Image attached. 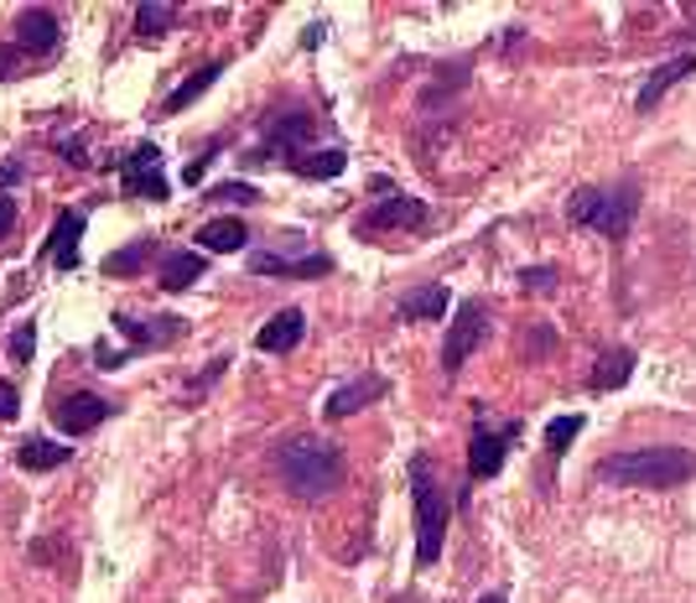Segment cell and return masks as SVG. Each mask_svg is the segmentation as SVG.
I'll use <instances>...</instances> for the list:
<instances>
[{"label": "cell", "mask_w": 696, "mask_h": 603, "mask_svg": "<svg viewBox=\"0 0 696 603\" xmlns=\"http://www.w3.org/2000/svg\"><path fill=\"white\" fill-rule=\"evenodd\" d=\"M593 479L614 489H681L696 479V453L692 447H629V453L597 458Z\"/></svg>", "instance_id": "6da1fadb"}, {"label": "cell", "mask_w": 696, "mask_h": 603, "mask_svg": "<svg viewBox=\"0 0 696 603\" xmlns=\"http://www.w3.org/2000/svg\"><path fill=\"white\" fill-rule=\"evenodd\" d=\"M276 479L297 500H328L343 483V453L333 443H318V437H297L276 453Z\"/></svg>", "instance_id": "7a4b0ae2"}, {"label": "cell", "mask_w": 696, "mask_h": 603, "mask_svg": "<svg viewBox=\"0 0 696 603\" xmlns=\"http://www.w3.org/2000/svg\"><path fill=\"white\" fill-rule=\"evenodd\" d=\"M406 479H411V510H417V567H432L442 557V542H447L453 500H447V489H442L437 468H432L426 453L411 458Z\"/></svg>", "instance_id": "3957f363"}, {"label": "cell", "mask_w": 696, "mask_h": 603, "mask_svg": "<svg viewBox=\"0 0 696 603\" xmlns=\"http://www.w3.org/2000/svg\"><path fill=\"white\" fill-rule=\"evenodd\" d=\"M567 214L578 229H593L603 240H629L639 219V182H608V187H578Z\"/></svg>", "instance_id": "277c9868"}, {"label": "cell", "mask_w": 696, "mask_h": 603, "mask_svg": "<svg viewBox=\"0 0 696 603\" xmlns=\"http://www.w3.org/2000/svg\"><path fill=\"white\" fill-rule=\"evenodd\" d=\"M312 130H318V115H307V110H292V115H276V121H265V141L255 151H244V167H265V161H292L307 157L312 151Z\"/></svg>", "instance_id": "5b68a950"}, {"label": "cell", "mask_w": 696, "mask_h": 603, "mask_svg": "<svg viewBox=\"0 0 696 603\" xmlns=\"http://www.w3.org/2000/svg\"><path fill=\"white\" fill-rule=\"evenodd\" d=\"M473 411H478V422H473V437H468V483H483V479H494L499 468H504V458H510V447L520 443L525 422L489 426L483 406H473Z\"/></svg>", "instance_id": "8992f818"}, {"label": "cell", "mask_w": 696, "mask_h": 603, "mask_svg": "<svg viewBox=\"0 0 696 603\" xmlns=\"http://www.w3.org/2000/svg\"><path fill=\"white\" fill-rule=\"evenodd\" d=\"M483 339H489V307L483 302H458V312H453V328H447V339H442V375L453 380L463 364H468V354L473 349H483Z\"/></svg>", "instance_id": "52a82bcc"}, {"label": "cell", "mask_w": 696, "mask_h": 603, "mask_svg": "<svg viewBox=\"0 0 696 603\" xmlns=\"http://www.w3.org/2000/svg\"><path fill=\"white\" fill-rule=\"evenodd\" d=\"M119 187H125V198H151V203L172 198V182H167V172H161V146L157 141H140L130 157L119 161Z\"/></svg>", "instance_id": "ba28073f"}, {"label": "cell", "mask_w": 696, "mask_h": 603, "mask_svg": "<svg viewBox=\"0 0 696 603\" xmlns=\"http://www.w3.org/2000/svg\"><path fill=\"white\" fill-rule=\"evenodd\" d=\"M432 224V208L411 193H390V198H379L364 208V219H358V235H390V229H426Z\"/></svg>", "instance_id": "9c48e42d"}, {"label": "cell", "mask_w": 696, "mask_h": 603, "mask_svg": "<svg viewBox=\"0 0 696 603\" xmlns=\"http://www.w3.org/2000/svg\"><path fill=\"white\" fill-rule=\"evenodd\" d=\"M110 417H115V406L104 401V396H94V390H73V396L53 401V426H58L62 437H83V432H94Z\"/></svg>", "instance_id": "30bf717a"}, {"label": "cell", "mask_w": 696, "mask_h": 603, "mask_svg": "<svg viewBox=\"0 0 696 603\" xmlns=\"http://www.w3.org/2000/svg\"><path fill=\"white\" fill-rule=\"evenodd\" d=\"M244 271H250V276H286V282H318V276L333 271V261H328V255L286 261V255H276V250H250V255H244Z\"/></svg>", "instance_id": "8fae6325"}, {"label": "cell", "mask_w": 696, "mask_h": 603, "mask_svg": "<svg viewBox=\"0 0 696 603\" xmlns=\"http://www.w3.org/2000/svg\"><path fill=\"white\" fill-rule=\"evenodd\" d=\"M11 42L21 53H58L62 47V21L47 11V5H26L11 26Z\"/></svg>", "instance_id": "7c38bea8"}, {"label": "cell", "mask_w": 696, "mask_h": 603, "mask_svg": "<svg viewBox=\"0 0 696 603\" xmlns=\"http://www.w3.org/2000/svg\"><path fill=\"white\" fill-rule=\"evenodd\" d=\"M83 229H89V214H83V208H62L58 224H53V235H47V250H42V255L58 265V271H73V265H79Z\"/></svg>", "instance_id": "4fadbf2b"}, {"label": "cell", "mask_w": 696, "mask_h": 603, "mask_svg": "<svg viewBox=\"0 0 696 603\" xmlns=\"http://www.w3.org/2000/svg\"><path fill=\"white\" fill-rule=\"evenodd\" d=\"M692 73H696V58H692V53H681V58L650 68V73H644V83H639V94H635V110H639V115H650V110H655V104L665 100V94H671L681 79H692Z\"/></svg>", "instance_id": "5bb4252c"}, {"label": "cell", "mask_w": 696, "mask_h": 603, "mask_svg": "<svg viewBox=\"0 0 696 603\" xmlns=\"http://www.w3.org/2000/svg\"><path fill=\"white\" fill-rule=\"evenodd\" d=\"M385 390H390V380H385V375H358V380L339 385V390L328 396L322 417H328V422H343V417H354V411H364V406H375Z\"/></svg>", "instance_id": "9a60e30c"}, {"label": "cell", "mask_w": 696, "mask_h": 603, "mask_svg": "<svg viewBox=\"0 0 696 603\" xmlns=\"http://www.w3.org/2000/svg\"><path fill=\"white\" fill-rule=\"evenodd\" d=\"M635 364L639 354L629 349V343H614V349H603L593 364V375H587V390L593 396H608V390H624V385L635 380Z\"/></svg>", "instance_id": "2e32d148"}, {"label": "cell", "mask_w": 696, "mask_h": 603, "mask_svg": "<svg viewBox=\"0 0 696 603\" xmlns=\"http://www.w3.org/2000/svg\"><path fill=\"white\" fill-rule=\"evenodd\" d=\"M115 328L125 333L130 349H167L187 333V318H157V322H136L130 312H115Z\"/></svg>", "instance_id": "e0dca14e"}, {"label": "cell", "mask_w": 696, "mask_h": 603, "mask_svg": "<svg viewBox=\"0 0 696 603\" xmlns=\"http://www.w3.org/2000/svg\"><path fill=\"white\" fill-rule=\"evenodd\" d=\"M301 339H307V312H301V307H281L276 318H265L255 349L260 354H292Z\"/></svg>", "instance_id": "ac0fdd59"}, {"label": "cell", "mask_w": 696, "mask_h": 603, "mask_svg": "<svg viewBox=\"0 0 696 603\" xmlns=\"http://www.w3.org/2000/svg\"><path fill=\"white\" fill-rule=\"evenodd\" d=\"M453 307V292L442 282H421L417 292H406V297L396 302V318L400 322H437L442 312Z\"/></svg>", "instance_id": "d6986e66"}, {"label": "cell", "mask_w": 696, "mask_h": 603, "mask_svg": "<svg viewBox=\"0 0 696 603\" xmlns=\"http://www.w3.org/2000/svg\"><path fill=\"white\" fill-rule=\"evenodd\" d=\"M203 271H208V255H203V250H172V255H161L157 286L161 292H187V286L203 282Z\"/></svg>", "instance_id": "ffe728a7"}, {"label": "cell", "mask_w": 696, "mask_h": 603, "mask_svg": "<svg viewBox=\"0 0 696 603\" xmlns=\"http://www.w3.org/2000/svg\"><path fill=\"white\" fill-rule=\"evenodd\" d=\"M193 244H203V255H235V250H244L250 244V229H244V219H208L193 235Z\"/></svg>", "instance_id": "44dd1931"}, {"label": "cell", "mask_w": 696, "mask_h": 603, "mask_svg": "<svg viewBox=\"0 0 696 603\" xmlns=\"http://www.w3.org/2000/svg\"><path fill=\"white\" fill-rule=\"evenodd\" d=\"M68 458H73V447L53 443V437H26V443L16 447V463L32 468V474H53V468H62Z\"/></svg>", "instance_id": "7402d4cb"}, {"label": "cell", "mask_w": 696, "mask_h": 603, "mask_svg": "<svg viewBox=\"0 0 696 603\" xmlns=\"http://www.w3.org/2000/svg\"><path fill=\"white\" fill-rule=\"evenodd\" d=\"M157 255H161L157 240H151V235H140V240H130L125 250H115V255H104L100 271H104V276H136V271H146V265L157 261Z\"/></svg>", "instance_id": "603a6c76"}, {"label": "cell", "mask_w": 696, "mask_h": 603, "mask_svg": "<svg viewBox=\"0 0 696 603\" xmlns=\"http://www.w3.org/2000/svg\"><path fill=\"white\" fill-rule=\"evenodd\" d=\"M343 167H349V151H339V146H322V151H307V157H297L286 172H297V178H307V182H333V178H343Z\"/></svg>", "instance_id": "cb8c5ba5"}, {"label": "cell", "mask_w": 696, "mask_h": 603, "mask_svg": "<svg viewBox=\"0 0 696 603\" xmlns=\"http://www.w3.org/2000/svg\"><path fill=\"white\" fill-rule=\"evenodd\" d=\"M219 79H224V62H203L198 73H193V79H187V83H178V89L167 94V104H161V110H167V115H182L187 104H198L203 94H208V89H214V83H219Z\"/></svg>", "instance_id": "d4e9b609"}, {"label": "cell", "mask_w": 696, "mask_h": 603, "mask_svg": "<svg viewBox=\"0 0 696 603\" xmlns=\"http://www.w3.org/2000/svg\"><path fill=\"white\" fill-rule=\"evenodd\" d=\"M172 21H178L172 5H140V11H136V37L140 42H161L167 32H172Z\"/></svg>", "instance_id": "484cf974"}, {"label": "cell", "mask_w": 696, "mask_h": 603, "mask_svg": "<svg viewBox=\"0 0 696 603\" xmlns=\"http://www.w3.org/2000/svg\"><path fill=\"white\" fill-rule=\"evenodd\" d=\"M578 432H582L578 411H572V417H557V422H546V458H551V463L567 458V447L578 443Z\"/></svg>", "instance_id": "4316f807"}, {"label": "cell", "mask_w": 696, "mask_h": 603, "mask_svg": "<svg viewBox=\"0 0 696 603\" xmlns=\"http://www.w3.org/2000/svg\"><path fill=\"white\" fill-rule=\"evenodd\" d=\"M5 354H11V364H32V354H37V322L32 318L16 322V333H11V343H5Z\"/></svg>", "instance_id": "83f0119b"}, {"label": "cell", "mask_w": 696, "mask_h": 603, "mask_svg": "<svg viewBox=\"0 0 696 603\" xmlns=\"http://www.w3.org/2000/svg\"><path fill=\"white\" fill-rule=\"evenodd\" d=\"M208 203H260V187L255 182H219V187H208Z\"/></svg>", "instance_id": "f1b7e54d"}, {"label": "cell", "mask_w": 696, "mask_h": 603, "mask_svg": "<svg viewBox=\"0 0 696 603\" xmlns=\"http://www.w3.org/2000/svg\"><path fill=\"white\" fill-rule=\"evenodd\" d=\"M551 343H557V328H551V322H530V333L520 339V354H525V360H540Z\"/></svg>", "instance_id": "f546056e"}, {"label": "cell", "mask_w": 696, "mask_h": 603, "mask_svg": "<svg viewBox=\"0 0 696 603\" xmlns=\"http://www.w3.org/2000/svg\"><path fill=\"white\" fill-rule=\"evenodd\" d=\"M520 286H525V292H536V297L557 292V265H525V271H520Z\"/></svg>", "instance_id": "4dcf8cb0"}, {"label": "cell", "mask_w": 696, "mask_h": 603, "mask_svg": "<svg viewBox=\"0 0 696 603\" xmlns=\"http://www.w3.org/2000/svg\"><path fill=\"white\" fill-rule=\"evenodd\" d=\"M53 146H58L62 157H68V167H94V161H89V151H83V136H53Z\"/></svg>", "instance_id": "1f68e13d"}, {"label": "cell", "mask_w": 696, "mask_h": 603, "mask_svg": "<svg viewBox=\"0 0 696 603\" xmlns=\"http://www.w3.org/2000/svg\"><path fill=\"white\" fill-rule=\"evenodd\" d=\"M224 369H229V354H219V360H208V364H203V375L193 380V396H203V390H208V385L219 380Z\"/></svg>", "instance_id": "d6a6232c"}, {"label": "cell", "mask_w": 696, "mask_h": 603, "mask_svg": "<svg viewBox=\"0 0 696 603\" xmlns=\"http://www.w3.org/2000/svg\"><path fill=\"white\" fill-rule=\"evenodd\" d=\"M21 411V390H16V380H0V422H11Z\"/></svg>", "instance_id": "836d02e7"}, {"label": "cell", "mask_w": 696, "mask_h": 603, "mask_svg": "<svg viewBox=\"0 0 696 603\" xmlns=\"http://www.w3.org/2000/svg\"><path fill=\"white\" fill-rule=\"evenodd\" d=\"M21 178H26V161H21V157H5V161H0V193H5L11 182H21Z\"/></svg>", "instance_id": "e575fe53"}, {"label": "cell", "mask_w": 696, "mask_h": 603, "mask_svg": "<svg viewBox=\"0 0 696 603\" xmlns=\"http://www.w3.org/2000/svg\"><path fill=\"white\" fill-rule=\"evenodd\" d=\"M11 229H16V198H5V193H0V240H5Z\"/></svg>", "instance_id": "d590c367"}, {"label": "cell", "mask_w": 696, "mask_h": 603, "mask_svg": "<svg viewBox=\"0 0 696 603\" xmlns=\"http://www.w3.org/2000/svg\"><path fill=\"white\" fill-rule=\"evenodd\" d=\"M119 360H125V349H110V343H94V364H100V369H115Z\"/></svg>", "instance_id": "8d00e7d4"}, {"label": "cell", "mask_w": 696, "mask_h": 603, "mask_svg": "<svg viewBox=\"0 0 696 603\" xmlns=\"http://www.w3.org/2000/svg\"><path fill=\"white\" fill-rule=\"evenodd\" d=\"M16 42H5V47H0V79H5V73H11V62H16Z\"/></svg>", "instance_id": "74e56055"}, {"label": "cell", "mask_w": 696, "mask_h": 603, "mask_svg": "<svg viewBox=\"0 0 696 603\" xmlns=\"http://www.w3.org/2000/svg\"><path fill=\"white\" fill-rule=\"evenodd\" d=\"M322 37H328V26H322V21H318V26H307V32H301V47H318Z\"/></svg>", "instance_id": "f35d334b"}, {"label": "cell", "mask_w": 696, "mask_h": 603, "mask_svg": "<svg viewBox=\"0 0 696 603\" xmlns=\"http://www.w3.org/2000/svg\"><path fill=\"white\" fill-rule=\"evenodd\" d=\"M203 172H208V157H203V161H193V167L182 172V182H203Z\"/></svg>", "instance_id": "ab89813d"}, {"label": "cell", "mask_w": 696, "mask_h": 603, "mask_svg": "<svg viewBox=\"0 0 696 603\" xmlns=\"http://www.w3.org/2000/svg\"><path fill=\"white\" fill-rule=\"evenodd\" d=\"M478 603H510V599H504V593H483V599H478Z\"/></svg>", "instance_id": "60d3db41"}, {"label": "cell", "mask_w": 696, "mask_h": 603, "mask_svg": "<svg viewBox=\"0 0 696 603\" xmlns=\"http://www.w3.org/2000/svg\"><path fill=\"white\" fill-rule=\"evenodd\" d=\"M686 26H692V32H696V5H686Z\"/></svg>", "instance_id": "b9f144b4"}]
</instances>
